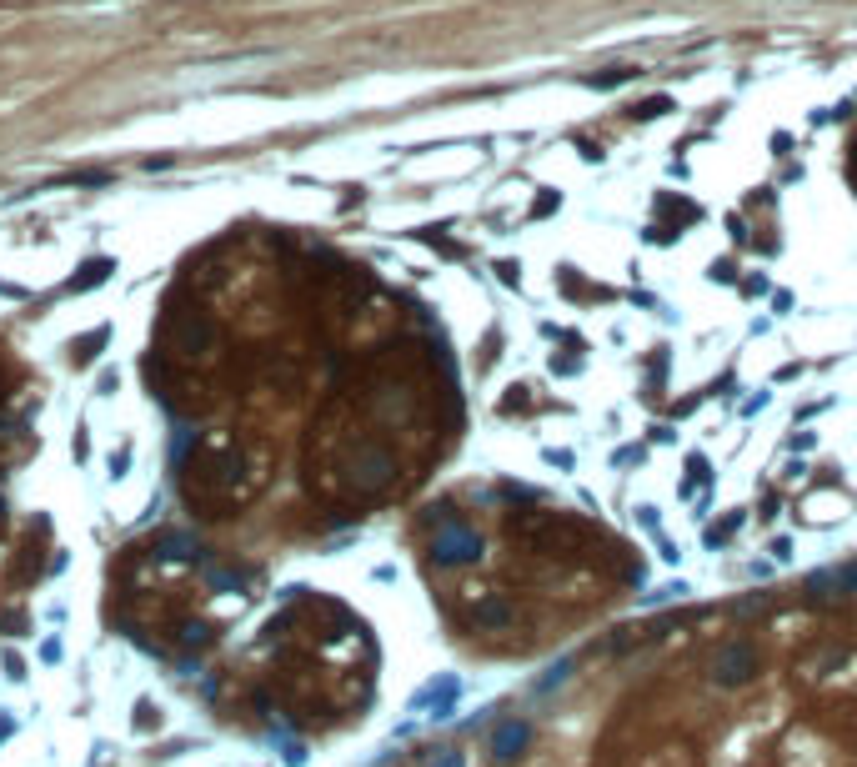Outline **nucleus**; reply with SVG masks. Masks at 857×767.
I'll return each instance as SVG.
<instances>
[{
  "label": "nucleus",
  "mask_w": 857,
  "mask_h": 767,
  "mask_svg": "<svg viewBox=\"0 0 857 767\" xmlns=\"http://www.w3.org/2000/svg\"><path fill=\"white\" fill-rule=\"evenodd\" d=\"M762 672H767V652H762V642L747 637V632L717 642V647L707 652V662H702V677H707L712 692H747Z\"/></svg>",
  "instance_id": "f257e3e1"
},
{
  "label": "nucleus",
  "mask_w": 857,
  "mask_h": 767,
  "mask_svg": "<svg viewBox=\"0 0 857 767\" xmlns=\"http://www.w3.org/2000/svg\"><path fill=\"white\" fill-rule=\"evenodd\" d=\"M487 557V537L462 517V522H447L437 537H432V562L437 567H477Z\"/></svg>",
  "instance_id": "f03ea898"
},
{
  "label": "nucleus",
  "mask_w": 857,
  "mask_h": 767,
  "mask_svg": "<svg viewBox=\"0 0 857 767\" xmlns=\"http://www.w3.org/2000/svg\"><path fill=\"white\" fill-rule=\"evenodd\" d=\"M532 742H537L532 717L512 712V717H497V727L487 732V757H492L497 767H522L527 752H532Z\"/></svg>",
  "instance_id": "7ed1b4c3"
},
{
  "label": "nucleus",
  "mask_w": 857,
  "mask_h": 767,
  "mask_svg": "<svg viewBox=\"0 0 857 767\" xmlns=\"http://www.w3.org/2000/svg\"><path fill=\"white\" fill-rule=\"evenodd\" d=\"M857 592V562H837V567H822L807 577V597L812 602H837V597H852Z\"/></svg>",
  "instance_id": "20e7f679"
},
{
  "label": "nucleus",
  "mask_w": 857,
  "mask_h": 767,
  "mask_svg": "<svg viewBox=\"0 0 857 767\" xmlns=\"http://www.w3.org/2000/svg\"><path fill=\"white\" fill-rule=\"evenodd\" d=\"M517 622V602L512 597H482L477 607H472V627H482V632H507Z\"/></svg>",
  "instance_id": "39448f33"
},
{
  "label": "nucleus",
  "mask_w": 857,
  "mask_h": 767,
  "mask_svg": "<svg viewBox=\"0 0 857 767\" xmlns=\"http://www.w3.org/2000/svg\"><path fill=\"white\" fill-rule=\"evenodd\" d=\"M572 667H577V657H562V662H552V667H547V677H537V682H532V697H552V692H557V687L572 677Z\"/></svg>",
  "instance_id": "423d86ee"
},
{
  "label": "nucleus",
  "mask_w": 857,
  "mask_h": 767,
  "mask_svg": "<svg viewBox=\"0 0 857 767\" xmlns=\"http://www.w3.org/2000/svg\"><path fill=\"white\" fill-rule=\"evenodd\" d=\"M742 522H747V517H742V512H732V517H727V522H722L717 532H707V547H722V542H727L732 532H742Z\"/></svg>",
  "instance_id": "0eeeda50"
},
{
  "label": "nucleus",
  "mask_w": 857,
  "mask_h": 767,
  "mask_svg": "<svg viewBox=\"0 0 857 767\" xmlns=\"http://www.w3.org/2000/svg\"><path fill=\"white\" fill-rule=\"evenodd\" d=\"M767 552H772V562H787V557H792V537H772Z\"/></svg>",
  "instance_id": "6e6552de"
}]
</instances>
